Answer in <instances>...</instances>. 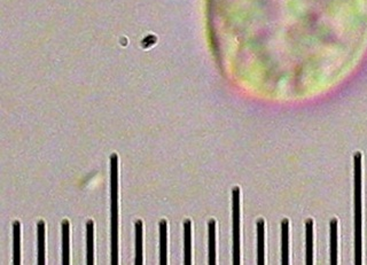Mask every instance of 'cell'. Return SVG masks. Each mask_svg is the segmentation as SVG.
Returning <instances> with one entry per match:
<instances>
[{"label": "cell", "instance_id": "cell-9", "mask_svg": "<svg viewBox=\"0 0 367 265\" xmlns=\"http://www.w3.org/2000/svg\"><path fill=\"white\" fill-rule=\"evenodd\" d=\"M184 245H185V264H191V222L184 223Z\"/></svg>", "mask_w": 367, "mask_h": 265}, {"label": "cell", "instance_id": "cell-6", "mask_svg": "<svg viewBox=\"0 0 367 265\" xmlns=\"http://www.w3.org/2000/svg\"><path fill=\"white\" fill-rule=\"evenodd\" d=\"M38 234V264H45V224L39 222L37 226Z\"/></svg>", "mask_w": 367, "mask_h": 265}, {"label": "cell", "instance_id": "cell-3", "mask_svg": "<svg viewBox=\"0 0 367 265\" xmlns=\"http://www.w3.org/2000/svg\"><path fill=\"white\" fill-rule=\"evenodd\" d=\"M233 202V264H240V189L232 192Z\"/></svg>", "mask_w": 367, "mask_h": 265}, {"label": "cell", "instance_id": "cell-4", "mask_svg": "<svg viewBox=\"0 0 367 265\" xmlns=\"http://www.w3.org/2000/svg\"><path fill=\"white\" fill-rule=\"evenodd\" d=\"M330 264H338V222H330Z\"/></svg>", "mask_w": 367, "mask_h": 265}, {"label": "cell", "instance_id": "cell-13", "mask_svg": "<svg viewBox=\"0 0 367 265\" xmlns=\"http://www.w3.org/2000/svg\"><path fill=\"white\" fill-rule=\"evenodd\" d=\"M209 264H216V248H215V220L209 222Z\"/></svg>", "mask_w": 367, "mask_h": 265}, {"label": "cell", "instance_id": "cell-10", "mask_svg": "<svg viewBox=\"0 0 367 265\" xmlns=\"http://www.w3.org/2000/svg\"><path fill=\"white\" fill-rule=\"evenodd\" d=\"M62 264H69V223L62 222Z\"/></svg>", "mask_w": 367, "mask_h": 265}, {"label": "cell", "instance_id": "cell-8", "mask_svg": "<svg viewBox=\"0 0 367 265\" xmlns=\"http://www.w3.org/2000/svg\"><path fill=\"white\" fill-rule=\"evenodd\" d=\"M136 264H143V223H136Z\"/></svg>", "mask_w": 367, "mask_h": 265}, {"label": "cell", "instance_id": "cell-7", "mask_svg": "<svg viewBox=\"0 0 367 265\" xmlns=\"http://www.w3.org/2000/svg\"><path fill=\"white\" fill-rule=\"evenodd\" d=\"M305 241H307V265L312 264V250H313V223L308 220L305 223Z\"/></svg>", "mask_w": 367, "mask_h": 265}, {"label": "cell", "instance_id": "cell-1", "mask_svg": "<svg viewBox=\"0 0 367 265\" xmlns=\"http://www.w3.org/2000/svg\"><path fill=\"white\" fill-rule=\"evenodd\" d=\"M353 179H355V241L356 264H361V154L353 157Z\"/></svg>", "mask_w": 367, "mask_h": 265}, {"label": "cell", "instance_id": "cell-2", "mask_svg": "<svg viewBox=\"0 0 367 265\" xmlns=\"http://www.w3.org/2000/svg\"><path fill=\"white\" fill-rule=\"evenodd\" d=\"M110 198H112V262L117 264V226H118V209H117V155L110 156Z\"/></svg>", "mask_w": 367, "mask_h": 265}, {"label": "cell", "instance_id": "cell-5", "mask_svg": "<svg viewBox=\"0 0 367 265\" xmlns=\"http://www.w3.org/2000/svg\"><path fill=\"white\" fill-rule=\"evenodd\" d=\"M281 233H282V264L287 265L289 262V249H288V237H289V223L285 219L281 223Z\"/></svg>", "mask_w": 367, "mask_h": 265}, {"label": "cell", "instance_id": "cell-11", "mask_svg": "<svg viewBox=\"0 0 367 265\" xmlns=\"http://www.w3.org/2000/svg\"><path fill=\"white\" fill-rule=\"evenodd\" d=\"M257 254H258V264H264V222L258 220L257 222Z\"/></svg>", "mask_w": 367, "mask_h": 265}, {"label": "cell", "instance_id": "cell-12", "mask_svg": "<svg viewBox=\"0 0 367 265\" xmlns=\"http://www.w3.org/2000/svg\"><path fill=\"white\" fill-rule=\"evenodd\" d=\"M87 228V264H93V222L90 220L86 225Z\"/></svg>", "mask_w": 367, "mask_h": 265}, {"label": "cell", "instance_id": "cell-14", "mask_svg": "<svg viewBox=\"0 0 367 265\" xmlns=\"http://www.w3.org/2000/svg\"><path fill=\"white\" fill-rule=\"evenodd\" d=\"M160 236H161V264H166V222L161 220L160 223Z\"/></svg>", "mask_w": 367, "mask_h": 265}, {"label": "cell", "instance_id": "cell-15", "mask_svg": "<svg viewBox=\"0 0 367 265\" xmlns=\"http://www.w3.org/2000/svg\"><path fill=\"white\" fill-rule=\"evenodd\" d=\"M13 229H14V264L20 265L21 249H20V223L19 222H14V224H13Z\"/></svg>", "mask_w": 367, "mask_h": 265}]
</instances>
